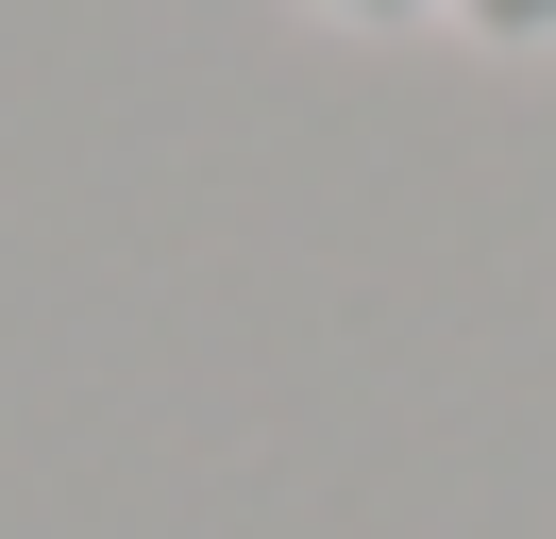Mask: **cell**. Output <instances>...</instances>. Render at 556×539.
Wrapping results in <instances>:
<instances>
[{
    "label": "cell",
    "mask_w": 556,
    "mask_h": 539,
    "mask_svg": "<svg viewBox=\"0 0 556 539\" xmlns=\"http://www.w3.org/2000/svg\"><path fill=\"white\" fill-rule=\"evenodd\" d=\"M472 51H556V0H439Z\"/></svg>",
    "instance_id": "obj_1"
},
{
    "label": "cell",
    "mask_w": 556,
    "mask_h": 539,
    "mask_svg": "<svg viewBox=\"0 0 556 539\" xmlns=\"http://www.w3.org/2000/svg\"><path fill=\"white\" fill-rule=\"evenodd\" d=\"M304 17H338V34H421L439 0H304Z\"/></svg>",
    "instance_id": "obj_2"
}]
</instances>
